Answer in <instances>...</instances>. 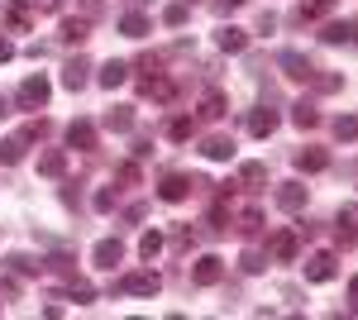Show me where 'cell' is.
<instances>
[{
	"instance_id": "1",
	"label": "cell",
	"mask_w": 358,
	"mask_h": 320,
	"mask_svg": "<svg viewBox=\"0 0 358 320\" xmlns=\"http://www.w3.org/2000/svg\"><path fill=\"white\" fill-rule=\"evenodd\" d=\"M163 287V277L158 272H129V277H120L115 282V292H129V296H153Z\"/></svg>"
},
{
	"instance_id": "2",
	"label": "cell",
	"mask_w": 358,
	"mask_h": 320,
	"mask_svg": "<svg viewBox=\"0 0 358 320\" xmlns=\"http://www.w3.org/2000/svg\"><path fill=\"white\" fill-rule=\"evenodd\" d=\"M20 106H24V110L48 106V81H43V77H29L24 86H20Z\"/></svg>"
},
{
	"instance_id": "3",
	"label": "cell",
	"mask_w": 358,
	"mask_h": 320,
	"mask_svg": "<svg viewBox=\"0 0 358 320\" xmlns=\"http://www.w3.org/2000/svg\"><path fill=\"white\" fill-rule=\"evenodd\" d=\"M277 67H282V72H287L292 81H310V77H315L310 57H301V53H282V57H277Z\"/></svg>"
},
{
	"instance_id": "4",
	"label": "cell",
	"mask_w": 358,
	"mask_h": 320,
	"mask_svg": "<svg viewBox=\"0 0 358 320\" xmlns=\"http://www.w3.org/2000/svg\"><path fill=\"white\" fill-rule=\"evenodd\" d=\"M334 277V253H310L306 258V282H330Z\"/></svg>"
},
{
	"instance_id": "5",
	"label": "cell",
	"mask_w": 358,
	"mask_h": 320,
	"mask_svg": "<svg viewBox=\"0 0 358 320\" xmlns=\"http://www.w3.org/2000/svg\"><path fill=\"white\" fill-rule=\"evenodd\" d=\"M220 277H224V263H220V258H201V263H196V272H192L196 287H210V282H220Z\"/></svg>"
},
{
	"instance_id": "6",
	"label": "cell",
	"mask_w": 358,
	"mask_h": 320,
	"mask_svg": "<svg viewBox=\"0 0 358 320\" xmlns=\"http://www.w3.org/2000/svg\"><path fill=\"white\" fill-rule=\"evenodd\" d=\"M67 144H72V148H96V130H91V120H72V125H67Z\"/></svg>"
},
{
	"instance_id": "7",
	"label": "cell",
	"mask_w": 358,
	"mask_h": 320,
	"mask_svg": "<svg viewBox=\"0 0 358 320\" xmlns=\"http://www.w3.org/2000/svg\"><path fill=\"white\" fill-rule=\"evenodd\" d=\"M296 167H301V172H325V167H330V153H325V148H301V153H296Z\"/></svg>"
},
{
	"instance_id": "8",
	"label": "cell",
	"mask_w": 358,
	"mask_h": 320,
	"mask_svg": "<svg viewBox=\"0 0 358 320\" xmlns=\"http://www.w3.org/2000/svg\"><path fill=\"white\" fill-rule=\"evenodd\" d=\"M192 187H196L192 177H177V172H172V177H163V187H158V196H163V201H182V196H187Z\"/></svg>"
},
{
	"instance_id": "9",
	"label": "cell",
	"mask_w": 358,
	"mask_h": 320,
	"mask_svg": "<svg viewBox=\"0 0 358 320\" xmlns=\"http://www.w3.org/2000/svg\"><path fill=\"white\" fill-rule=\"evenodd\" d=\"M206 158H215V162H224V158H234V139H224V134H210L206 139V148H201Z\"/></svg>"
},
{
	"instance_id": "10",
	"label": "cell",
	"mask_w": 358,
	"mask_h": 320,
	"mask_svg": "<svg viewBox=\"0 0 358 320\" xmlns=\"http://www.w3.org/2000/svg\"><path fill=\"white\" fill-rule=\"evenodd\" d=\"M273 130H277V115H273V110H253V115H248V134H253V139H268Z\"/></svg>"
},
{
	"instance_id": "11",
	"label": "cell",
	"mask_w": 358,
	"mask_h": 320,
	"mask_svg": "<svg viewBox=\"0 0 358 320\" xmlns=\"http://www.w3.org/2000/svg\"><path fill=\"white\" fill-rule=\"evenodd\" d=\"M277 206H282V211H301L306 206V187L301 182H287V187L277 191Z\"/></svg>"
},
{
	"instance_id": "12",
	"label": "cell",
	"mask_w": 358,
	"mask_h": 320,
	"mask_svg": "<svg viewBox=\"0 0 358 320\" xmlns=\"http://www.w3.org/2000/svg\"><path fill=\"white\" fill-rule=\"evenodd\" d=\"M91 39V20H62V43H77L82 48Z\"/></svg>"
},
{
	"instance_id": "13",
	"label": "cell",
	"mask_w": 358,
	"mask_h": 320,
	"mask_svg": "<svg viewBox=\"0 0 358 320\" xmlns=\"http://www.w3.org/2000/svg\"><path fill=\"white\" fill-rule=\"evenodd\" d=\"M86 72H91V62H86V57L67 62V72H62V86H67V91H82V86H86Z\"/></svg>"
},
{
	"instance_id": "14",
	"label": "cell",
	"mask_w": 358,
	"mask_h": 320,
	"mask_svg": "<svg viewBox=\"0 0 358 320\" xmlns=\"http://www.w3.org/2000/svg\"><path fill=\"white\" fill-rule=\"evenodd\" d=\"M215 43H220L224 53H244V48H248V34L229 25V29H220V39H215Z\"/></svg>"
},
{
	"instance_id": "15",
	"label": "cell",
	"mask_w": 358,
	"mask_h": 320,
	"mask_svg": "<svg viewBox=\"0 0 358 320\" xmlns=\"http://www.w3.org/2000/svg\"><path fill=\"white\" fill-rule=\"evenodd\" d=\"M124 77H129V67H124V62H106V67H101V86H106V91H115V86H124Z\"/></svg>"
},
{
	"instance_id": "16",
	"label": "cell",
	"mask_w": 358,
	"mask_h": 320,
	"mask_svg": "<svg viewBox=\"0 0 358 320\" xmlns=\"http://www.w3.org/2000/svg\"><path fill=\"white\" fill-rule=\"evenodd\" d=\"M120 258H124L120 239H101V244H96V263H101V267H115Z\"/></svg>"
},
{
	"instance_id": "17",
	"label": "cell",
	"mask_w": 358,
	"mask_h": 320,
	"mask_svg": "<svg viewBox=\"0 0 358 320\" xmlns=\"http://www.w3.org/2000/svg\"><path fill=\"white\" fill-rule=\"evenodd\" d=\"M339 239L344 244L358 239V206H344V211H339Z\"/></svg>"
},
{
	"instance_id": "18",
	"label": "cell",
	"mask_w": 358,
	"mask_h": 320,
	"mask_svg": "<svg viewBox=\"0 0 358 320\" xmlns=\"http://www.w3.org/2000/svg\"><path fill=\"white\" fill-rule=\"evenodd\" d=\"M20 158H24V134L20 139H0V162L10 167V162H20Z\"/></svg>"
},
{
	"instance_id": "19",
	"label": "cell",
	"mask_w": 358,
	"mask_h": 320,
	"mask_svg": "<svg viewBox=\"0 0 358 320\" xmlns=\"http://www.w3.org/2000/svg\"><path fill=\"white\" fill-rule=\"evenodd\" d=\"M273 258H277V263L296 258V235H277V239H273Z\"/></svg>"
},
{
	"instance_id": "20",
	"label": "cell",
	"mask_w": 358,
	"mask_h": 320,
	"mask_svg": "<svg viewBox=\"0 0 358 320\" xmlns=\"http://www.w3.org/2000/svg\"><path fill=\"white\" fill-rule=\"evenodd\" d=\"M201 115H206V120H220V115H224V96H220V91H210V96L201 101Z\"/></svg>"
},
{
	"instance_id": "21",
	"label": "cell",
	"mask_w": 358,
	"mask_h": 320,
	"mask_svg": "<svg viewBox=\"0 0 358 320\" xmlns=\"http://www.w3.org/2000/svg\"><path fill=\"white\" fill-rule=\"evenodd\" d=\"M120 29H124L129 39H143V34H148V20H143V15H124V20H120Z\"/></svg>"
},
{
	"instance_id": "22",
	"label": "cell",
	"mask_w": 358,
	"mask_h": 320,
	"mask_svg": "<svg viewBox=\"0 0 358 320\" xmlns=\"http://www.w3.org/2000/svg\"><path fill=\"white\" fill-rule=\"evenodd\" d=\"M62 167H67V158H62V153H43V158H38V172H43V177H57Z\"/></svg>"
},
{
	"instance_id": "23",
	"label": "cell",
	"mask_w": 358,
	"mask_h": 320,
	"mask_svg": "<svg viewBox=\"0 0 358 320\" xmlns=\"http://www.w3.org/2000/svg\"><path fill=\"white\" fill-rule=\"evenodd\" d=\"M129 125H134V115H129V110H124V106H120V110H110V115H106V130H120V134H124V130H129Z\"/></svg>"
},
{
	"instance_id": "24",
	"label": "cell",
	"mask_w": 358,
	"mask_h": 320,
	"mask_svg": "<svg viewBox=\"0 0 358 320\" xmlns=\"http://www.w3.org/2000/svg\"><path fill=\"white\" fill-rule=\"evenodd\" d=\"M334 134H339V139H358V115H339V120H334Z\"/></svg>"
},
{
	"instance_id": "25",
	"label": "cell",
	"mask_w": 358,
	"mask_h": 320,
	"mask_svg": "<svg viewBox=\"0 0 358 320\" xmlns=\"http://www.w3.org/2000/svg\"><path fill=\"white\" fill-rule=\"evenodd\" d=\"M167 134H172V139H192V134H196V120H187V115H177Z\"/></svg>"
},
{
	"instance_id": "26",
	"label": "cell",
	"mask_w": 358,
	"mask_h": 320,
	"mask_svg": "<svg viewBox=\"0 0 358 320\" xmlns=\"http://www.w3.org/2000/svg\"><path fill=\"white\" fill-rule=\"evenodd\" d=\"M239 177H244V182H268V167H263V162H244Z\"/></svg>"
},
{
	"instance_id": "27",
	"label": "cell",
	"mask_w": 358,
	"mask_h": 320,
	"mask_svg": "<svg viewBox=\"0 0 358 320\" xmlns=\"http://www.w3.org/2000/svg\"><path fill=\"white\" fill-rule=\"evenodd\" d=\"M158 249H163V235H143V239H138V253H143V258H158Z\"/></svg>"
},
{
	"instance_id": "28",
	"label": "cell",
	"mask_w": 358,
	"mask_h": 320,
	"mask_svg": "<svg viewBox=\"0 0 358 320\" xmlns=\"http://www.w3.org/2000/svg\"><path fill=\"white\" fill-rule=\"evenodd\" d=\"M292 120H296V125H301V130H310V125H315V120H320V115H315V110H310V106H306V101H301V106H296V115H292Z\"/></svg>"
},
{
	"instance_id": "29",
	"label": "cell",
	"mask_w": 358,
	"mask_h": 320,
	"mask_svg": "<svg viewBox=\"0 0 358 320\" xmlns=\"http://www.w3.org/2000/svg\"><path fill=\"white\" fill-rule=\"evenodd\" d=\"M163 20H167V25H187V5H167Z\"/></svg>"
},
{
	"instance_id": "30",
	"label": "cell",
	"mask_w": 358,
	"mask_h": 320,
	"mask_svg": "<svg viewBox=\"0 0 358 320\" xmlns=\"http://www.w3.org/2000/svg\"><path fill=\"white\" fill-rule=\"evenodd\" d=\"M115 206V191H96V211H110Z\"/></svg>"
},
{
	"instance_id": "31",
	"label": "cell",
	"mask_w": 358,
	"mask_h": 320,
	"mask_svg": "<svg viewBox=\"0 0 358 320\" xmlns=\"http://www.w3.org/2000/svg\"><path fill=\"white\" fill-rule=\"evenodd\" d=\"M15 292H20V287H15L10 277H0V296H15Z\"/></svg>"
},
{
	"instance_id": "32",
	"label": "cell",
	"mask_w": 358,
	"mask_h": 320,
	"mask_svg": "<svg viewBox=\"0 0 358 320\" xmlns=\"http://www.w3.org/2000/svg\"><path fill=\"white\" fill-rule=\"evenodd\" d=\"M15 57V48H10V39H0V62H10Z\"/></svg>"
},
{
	"instance_id": "33",
	"label": "cell",
	"mask_w": 358,
	"mask_h": 320,
	"mask_svg": "<svg viewBox=\"0 0 358 320\" xmlns=\"http://www.w3.org/2000/svg\"><path fill=\"white\" fill-rule=\"evenodd\" d=\"M239 5H244V0H215V10H220V15H224V10H239Z\"/></svg>"
},
{
	"instance_id": "34",
	"label": "cell",
	"mask_w": 358,
	"mask_h": 320,
	"mask_svg": "<svg viewBox=\"0 0 358 320\" xmlns=\"http://www.w3.org/2000/svg\"><path fill=\"white\" fill-rule=\"evenodd\" d=\"M38 10H62V0H34Z\"/></svg>"
},
{
	"instance_id": "35",
	"label": "cell",
	"mask_w": 358,
	"mask_h": 320,
	"mask_svg": "<svg viewBox=\"0 0 358 320\" xmlns=\"http://www.w3.org/2000/svg\"><path fill=\"white\" fill-rule=\"evenodd\" d=\"M354 311H358V277H354Z\"/></svg>"
}]
</instances>
